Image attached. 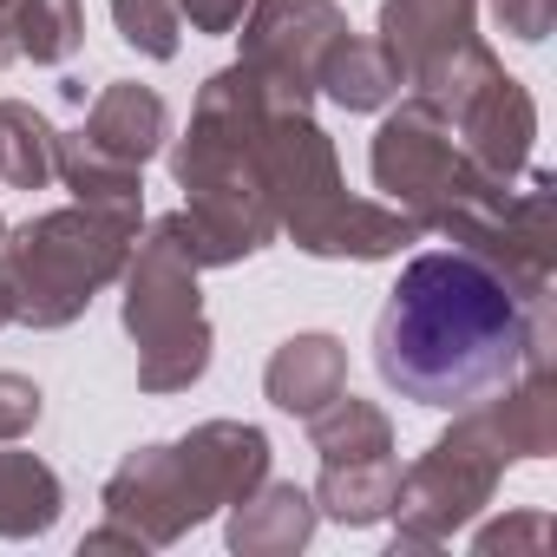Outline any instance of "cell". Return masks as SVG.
Returning a JSON list of instances; mask_svg holds the SVG:
<instances>
[{
	"instance_id": "6da1fadb",
	"label": "cell",
	"mask_w": 557,
	"mask_h": 557,
	"mask_svg": "<svg viewBox=\"0 0 557 557\" xmlns=\"http://www.w3.org/2000/svg\"><path fill=\"white\" fill-rule=\"evenodd\" d=\"M550 355V309L524 302L472 249H426L400 269L374 315L381 381L433 413H459Z\"/></svg>"
},
{
	"instance_id": "7a4b0ae2",
	"label": "cell",
	"mask_w": 557,
	"mask_h": 557,
	"mask_svg": "<svg viewBox=\"0 0 557 557\" xmlns=\"http://www.w3.org/2000/svg\"><path fill=\"white\" fill-rule=\"evenodd\" d=\"M256 132H262L256 73L216 66L197 86L190 132L171 145V177L184 190L177 223H184V249L197 256V269H230L275 243V203L262 184Z\"/></svg>"
},
{
	"instance_id": "3957f363",
	"label": "cell",
	"mask_w": 557,
	"mask_h": 557,
	"mask_svg": "<svg viewBox=\"0 0 557 557\" xmlns=\"http://www.w3.org/2000/svg\"><path fill=\"white\" fill-rule=\"evenodd\" d=\"M256 158H262L269 203H275V236H289L302 256H315V262H387L407 243H420L407 210L374 203V197H348L335 138L315 125V106L262 86Z\"/></svg>"
},
{
	"instance_id": "277c9868",
	"label": "cell",
	"mask_w": 557,
	"mask_h": 557,
	"mask_svg": "<svg viewBox=\"0 0 557 557\" xmlns=\"http://www.w3.org/2000/svg\"><path fill=\"white\" fill-rule=\"evenodd\" d=\"M269 479V433L249 420H203L184 440L138 446L112 466L99 505L125 531H138L145 550H171L203 518L230 511Z\"/></svg>"
},
{
	"instance_id": "5b68a950",
	"label": "cell",
	"mask_w": 557,
	"mask_h": 557,
	"mask_svg": "<svg viewBox=\"0 0 557 557\" xmlns=\"http://www.w3.org/2000/svg\"><path fill=\"white\" fill-rule=\"evenodd\" d=\"M138 243L132 210H40L21 230L0 236V275H8V302L21 329H73L106 283H119V269Z\"/></svg>"
},
{
	"instance_id": "8992f818",
	"label": "cell",
	"mask_w": 557,
	"mask_h": 557,
	"mask_svg": "<svg viewBox=\"0 0 557 557\" xmlns=\"http://www.w3.org/2000/svg\"><path fill=\"white\" fill-rule=\"evenodd\" d=\"M119 283H125V302H119V322L138 348V387L145 394H184L210 374V322H203V289H197V256L184 249V223L177 210L158 216L125 269H119Z\"/></svg>"
},
{
	"instance_id": "52a82bcc",
	"label": "cell",
	"mask_w": 557,
	"mask_h": 557,
	"mask_svg": "<svg viewBox=\"0 0 557 557\" xmlns=\"http://www.w3.org/2000/svg\"><path fill=\"white\" fill-rule=\"evenodd\" d=\"M368 171H374V190H387V203L407 210L420 236H446V243H453L485 203H498V197L518 184V177L498 184L492 171H479L472 151L453 138V125H446L420 92L400 99V106L381 119L374 151H368Z\"/></svg>"
},
{
	"instance_id": "ba28073f",
	"label": "cell",
	"mask_w": 557,
	"mask_h": 557,
	"mask_svg": "<svg viewBox=\"0 0 557 557\" xmlns=\"http://www.w3.org/2000/svg\"><path fill=\"white\" fill-rule=\"evenodd\" d=\"M505 466H518V459H511L492 407L485 400L459 407V420L413 466H400V498H394L400 531H394V550H440V544H453L492 505Z\"/></svg>"
},
{
	"instance_id": "9c48e42d",
	"label": "cell",
	"mask_w": 557,
	"mask_h": 557,
	"mask_svg": "<svg viewBox=\"0 0 557 557\" xmlns=\"http://www.w3.org/2000/svg\"><path fill=\"white\" fill-rule=\"evenodd\" d=\"M413 92L453 125V138L472 151L479 171H492L498 184H511L531 164V138H537V99L524 92V79H511L498 66V53L472 34L466 47H453L433 73L413 79Z\"/></svg>"
},
{
	"instance_id": "30bf717a",
	"label": "cell",
	"mask_w": 557,
	"mask_h": 557,
	"mask_svg": "<svg viewBox=\"0 0 557 557\" xmlns=\"http://www.w3.org/2000/svg\"><path fill=\"white\" fill-rule=\"evenodd\" d=\"M453 249H472L479 262H492L505 275L524 302L550 309V275H557V177L537 171V164H524L518 184L498 203H485L453 236Z\"/></svg>"
},
{
	"instance_id": "8fae6325",
	"label": "cell",
	"mask_w": 557,
	"mask_h": 557,
	"mask_svg": "<svg viewBox=\"0 0 557 557\" xmlns=\"http://www.w3.org/2000/svg\"><path fill=\"white\" fill-rule=\"evenodd\" d=\"M243 53L236 66H249L269 92L315 106V79L322 60L335 53V40L348 34V14L335 0H249V14L236 21Z\"/></svg>"
},
{
	"instance_id": "7c38bea8",
	"label": "cell",
	"mask_w": 557,
	"mask_h": 557,
	"mask_svg": "<svg viewBox=\"0 0 557 557\" xmlns=\"http://www.w3.org/2000/svg\"><path fill=\"white\" fill-rule=\"evenodd\" d=\"M479 27V0H381V53L394 60L400 86L433 73L453 47Z\"/></svg>"
},
{
	"instance_id": "4fadbf2b",
	"label": "cell",
	"mask_w": 557,
	"mask_h": 557,
	"mask_svg": "<svg viewBox=\"0 0 557 557\" xmlns=\"http://www.w3.org/2000/svg\"><path fill=\"white\" fill-rule=\"evenodd\" d=\"M342 387H348V348H342V335H322V329L289 335L283 348L269 355V368H262L269 407L289 413V420H315Z\"/></svg>"
},
{
	"instance_id": "5bb4252c",
	"label": "cell",
	"mask_w": 557,
	"mask_h": 557,
	"mask_svg": "<svg viewBox=\"0 0 557 557\" xmlns=\"http://www.w3.org/2000/svg\"><path fill=\"white\" fill-rule=\"evenodd\" d=\"M315 524H322V511L296 479H262L249 498L230 505L223 537L236 557H296L315 537Z\"/></svg>"
},
{
	"instance_id": "9a60e30c",
	"label": "cell",
	"mask_w": 557,
	"mask_h": 557,
	"mask_svg": "<svg viewBox=\"0 0 557 557\" xmlns=\"http://www.w3.org/2000/svg\"><path fill=\"white\" fill-rule=\"evenodd\" d=\"M79 138L99 145L106 158L145 171V164L164 151V138H171V112H164V99H158L151 86H138V79H112V86L86 106Z\"/></svg>"
},
{
	"instance_id": "2e32d148",
	"label": "cell",
	"mask_w": 557,
	"mask_h": 557,
	"mask_svg": "<svg viewBox=\"0 0 557 557\" xmlns=\"http://www.w3.org/2000/svg\"><path fill=\"white\" fill-rule=\"evenodd\" d=\"M315 511L348 524V531H368V524H387L394 518V498H400V459L394 453H374V459H322V479H315Z\"/></svg>"
},
{
	"instance_id": "e0dca14e",
	"label": "cell",
	"mask_w": 557,
	"mask_h": 557,
	"mask_svg": "<svg viewBox=\"0 0 557 557\" xmlns=\"http://www.w3.org/2000/svg\"><path fill=\"white\" fill-rule=\"evenodd\" d=\"M66 511V485L60 472L27 453L21 440H0V537H47Z\"/></svg>"
},
{
	"instance_id": "ac0fdd59",
	"label": "cell",
	"mask_w": 557,
	"mask_h": 557,
	"mask_svg": "<svg viewBox=\"0 0 557 557\" xmlns=\"http://www.w3.org/2000/svg\"><path fill=\"white\" fill-rule=\"evenodd\" d=\"M315 99H335L342 112H387L400 99V73L394 60L381 53V40H361L355 27L335 40V53L322 60V79H315Z\"/></svg>"
},
{
	"instance_id": "d6986e66",
	"label": "cell",
	"mask_w": 557,
	"mask_h": 557,
	"mask_svg": "<svg viewBox=\"0 0 557 557\" xmlns=\"http://www.w3.org/2000/svg\"><path fill=\"white\" fill-rule=\"evenodd\" d=\"M53 177H66L73 203H92V210H132V216H145V171H138V164L106 158V151H99V145H86L79 132H60V138H53Z\"/></svg>"
},
{
	"instance_id": "ffe728a7",
	"label": "cell",
	"mask_w": 557,
	"mask_h": 557,
	"mask_svg": "<svg viewBox=\"0 0 557 557\" xmlns=\"http://www.w3.org/2000/svg\"><path fill=\"white\" fill-rule=\"evenodd\" d=\"M309 440H315L322 459H374V453H394V420H387L374 400H361V394L342 387V394L309 420Z\"/></svg>"
},
{
	"instance_id": "44dd1931",
	"label": "cell",
	"mask_w": 557,
	"mask_h": 557,
	"mask_svg": "<svg viewBox=\"0 0 557 557\" xmlns=\"http://www.w3.org/2000/svg\"><path fill=\"white\" fill-rule=\"evenodd\" d=\"M53 125L47 112L21 106V99H0V184L8 190H47L53 177Z\"/></svg>"
},
{
	"instance_id": "7402d4cb",
	"label": "cell",
	"mask_w": 557,
	"mask_h": 557,
	"mask_svg": "<svg viewBox=\"0 0 557 557\" xmlns=\"http://www.w3.org/2000/svg\"><path fill=\"white\" fill-rule=\"evenodd\" d=\"M14 47L34 66H66L86 47V8L79 0H14Z\"/></svg>"
},
{
	"instance_id": "603a6c76",
	"label": "cell",
	"mask_w": 557,
	"mask_h": 557,
	"mask_svg": "<svg viewBox=\"0 0 557 557\" xmlns=\"http://www.w3.org/2000/svg\"><path fill=\"white\" fill-rule=\"evenodd\" d=\"M112 27L145 60H177V47H184V21L171 0H112Z\"/></svg>"
},
{
	"instance_id": "cb8c5ba5",
	"label": "cell",
	"mask_w": 557,
	"mask_h": 557,
	"mask_svg": "<svg viewBox=\"0 0 557 557\" xmlns=\"http://www.w3.org/2000/svg\"><path fill=\"white\" fill-rule=\"evenodd\" d=\"M544 544H550V518L544 511H518V518H498V524H479L472 531V550L479 557H498V550L511 557V550H544Z\"/></svg>"
},
{
	"instance_id": "d4e9b609",
	"label": "cell",
	"mask_w": 557,
	"mask_h": 557,
	"mask_svg": "<svg viewBox=\"0 0 557 557\" xmlns=\"http://www.w3.org/2000/svg\"><path fill=\"white\" fill-rule=\"evenodd\" d=\"M47 413V394L27 374H0V440H27Z\"/></svg>"
},
{
	"instance_id": "484cf974",
	"label": "cell",
	"mask_w": 557,
	"mask_h": 557,
	"mask_svg": "<svg viewBox=\"0 0 557 557\" xmlns=\"http://www.w3.org/2000/svg\"><path fill=\"white\" fill-rule=\"evenodd\" d=\"M492 21L498 34H511L518 47H537L557 21V0H492Z\"/></svg>"
},
{
	"instance_id": "4316f807",
	"label": "cell",
	"mask_w": 557,
	"mask_h": 557,
	"mask_svg": "<svg viewBox=\"0 0 557 557\" xmlns=\"http://www.w3.org/2000/svg\"><path fill=\"white\" fill-rule=\"evenodd\" d=\"M177 21H190L197 34H236V21L249 14V0H171Z\"/></svg>"
},
{
	"instance_id": "83f0119b",
	"label": "cell",
	"mask_w": 557,
	"mask_h": 557,
	"mask_svg": "<svg viewBox=\"0 0 557 557\" xmlns=\"http://www.w3.org/2000/svg\"><path fill=\"white\" fill-rule=\"evenodd\" d=\"M79 550H138V557H145V544H138V531H125L119 518H106L99 531H86V544H79Z\"/></svg>"
},
{
	"instance_id": "f1b7e54d",
	"label": "cell",
	"mask_w": 557,
	"mask_h": 557,
	"mask_svg": "<svg viewBox=\"0 0 557 557\" xmlns=\"http://www.w3.org/2000/svg\"><path fill=\"white\" fill-rule=\"evenodd\" d=\"M21 47H14V0H0V66H14Z\"/></svg>"
},
{
	"instance_id": "f546056e",
	"label": "cell",
	"mask_w": 557,
	"mask_h": 557,
	"mask_svg": "<svg viewBox=\"0 0 557 557\" xmlns=\"http://www.w3.org/2000/svg\"><path fill=\"white\" fill-rule=\"evenodd\" d=\"M0 236H8V216H0ZM14 322V302H8V275H0V329Z\"/></svg>"
}]
</instances>
